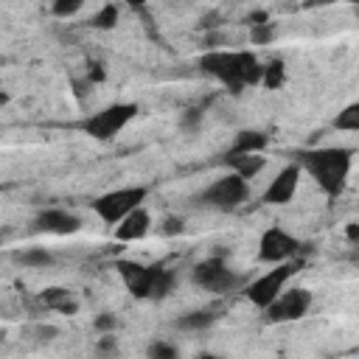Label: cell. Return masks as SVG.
Here are the masks:
<instances>
[{
  "instance_id": "6da1fadb",
  "label": "cell",
  "mask_w": 359,
  "mask_h": 359,
  "mask_svg": "<svg viewBox=\"0 0 359 359\" xmlns=\"http://www.w3.org/2000/svg\"><path fill=\"white\" fill-rule=\"evenodd\" d=\"M199 67H202V73L222 81L230 93H241L244 87L261 84V70H264V65L258 62L255 53H250V50H222V48H210L208 53H202Z\"/></svg>"
},
{
  "instance_id": "7a4b0ae2",
  "label": "cell",
  "mask_w": 359,
  "mask_h": 359,
  "mask_svg": "<svg viewBox=\"0 0 359 359\" xmlns=\"http://www.w3.org/2000/svg\"><path fill=\"white\" fill-rule=\"evenodd\" d=\"M294 157H297L294 163L300 168H306L328 196H339L345 191V182H348V174L353 165V149L320 146V149H300Z\"/></svg>"
},
{
  "instance_id": "3957f363",
  "label": "cell",
  "mask_w": 359,
  "mask_h": 359,
  "mask_svg": "<svg viewBox=\"0 0 359 359\" xmlns=\"http://www.w3.org/2000/svg\"><path fill=\"white\" fill-rule=\"evenodd\" d=\"M115 269H118L121 280L126 283L129 294H135V297H154V300H163V297L171 294L174 280H177V275H174L171 269L157 266V264L146 266V264L121 258V261H115Z\"/></svg>"
},
{
  "instance_id": "277c9868",
  "label": "cell",
  "mask_w": 359,
  "mask_h": 359,
  "mask_svg": "<svg viewBox=\"0 0 359 359\" xmlns=\"http://www.w3.org/2000/svg\"><path fill=\"white\" fill-rule=\"evenodd\" d=\"M135 115H137V104L118 101V104H109V107L98 109L95 115L84 118L81 121V132L90 135L93 140H112L135 121Z\"/></svg>"
},
{
  "instance_id": "5b68a950",
  "label": "cell",
  "mask_w": 359,
  "mask_h": 359,
  "mask_svg": "<svg viewBox=\"0 0 359 359\" xmlns=\"http://www.w3.org/2000/svg\"><path fill=\"white\" fill-rule=\"evenodd\" d=\"M300 266H303V261H297V258L283 261V264H275L272 269H266L264 275H258L252 283H247V289H244L247 300H250L255 309L264 311V309L286 289V283L292 280V275L300 272Z\"/></svg>"
},
{
  "instance_id": "8992f818",
  "label": "cell",
  "mask_w": 359,
  "mask_h": 359,
  "mask_svg": "<svg viewBox=\"0 0 359 359\" xmlns=\"http://www.w3.org/2000/svg\"><path fill=\"white\" fill-rule=\"evenodd\" d=\"M146 196H149V188H143V185L115 188V191L101 194V196L93 202V210H95V216H98L101 222H107V224H118V222H121L123 216H129L132 210L143 208Z\"/></svg>"
},
{
  "instance_id": "52a82bcc",
  "label": "cell",
  "mask_w": 359,
  "mask_h": 359,
  "mask_svg": "<svg viewBox=\"0 0 359 359\" xmlns=\"http://www.w3.org/2000/svg\"><path fill=\"white\" fill-rule=\"evenodd\" d=\"M247 196H250L247 180H241V177H236L230 171V174L213 180L205 191H199L196 194V202L205 205V208H213V210H233L241 202H247Z\"/></svg>"
},
{
  "instance_id": "ba28073f",
  "label": "cell",
  "mask_w": 359,
  "mask_h": 359,
  "mask_svg": "<svg viewBox=\"0 0 359 359\" xmlns=\"http://www.w3.org/2000/svg\"><path fill=\"white\" fill-rule=\"evenodd\" d=\"M314 297L306 286H292V289H283L266 309H264V323H272V325H280V323H294V320H303L311 309Z\"/></svg>"
},
{
  "instance_id": "9c48e42d",
  "label": "cell",
  "mask_w": 359,
  "mask_h": 359,
  "mask_svg": "<svg viewBox=\"0 0 359 359\" xmlns=\"http://www.w3.org/2000/svg\"><path fill=\"white\" fill-rule=\"evenodd\" d=\"M191 280H194L199 289L216 292V294H227V292H233V289L241 286V275H236L222 258H205V261L194 264Z\"/></svg>"
},
{
  "instance_id": "30bf717a",
  "label": "cell",
  "mask_w": 359,
  "mask_h": 359,
  "mask_svg": "<svg viewBox=\"0 0 359 359\" xmlns=\"http://www.w3.org/2000/svg\"><path fill=\"white\" fill-rule=\"evenodd\" d=\"M297 252H300V241L292 233H286L283 227H269V230L261 233L258 261H264V264H283V261H292Z\"/></svg>"
},
{
  "instance_id": "8fae6325",
  "label": "cell",
  "mask_w": 359,
  "mask_h": 359,
  "mask_svg": "<svg viewBox=\"0 0 359 359\" xmlns=\"http://www.w3.org/2000/svg\"><path fill=\"white\" fill-rule=\"evenodd\" d=\"M300 174H303V168L297 163H286L275 174V180L266 185L264 202L266 205H286V202H292L294 194H297V188H300Z\"/></svg>"
},
{
  "instance_id": "7c38bea8",
  "label": "cell",
  "mask_w": 359,
  "mask_h": 359,
  "mask_svg": "<svg viewBox=\"0 0 359 359\" xmlns=\"http://www.w3.org/2000/svg\"><path fill=\"white\" fill-rule=\"evenodd\" d=\"M34 227L42 230V233H50V236H73L81 230V219L70 210H62V208H48V210H39L36 219H34Z\"/></svg>"
},
{
  "instance_id": "4fadbf2b",
  "label": "cell",
  "mask_w": 359,
  "mask_h": 359,
  "mask_svg": "<svg viewBox=\"0 0 359 359\" xmlns=\"http://www.w3.org/2000/svg\"><path fill=\"white\" fill-rule=\"evenodd\" d=\"M149 230H151V216H149L146 208H137V210H132L129 216H123L115 224V238L132 244V241H140Z\"/></svg>"
},
{
  "instance_id": "5bb4252c",
  "label": "cell",
  "mask_w": 359,
  "mask_h": 359,
  "mask_svg": "<svg viewBox=\"0 0 359 359\" xmlns=\"http://www.w3.org/2000/svg\"><path fill=\"white\" fill-rule=\"evenodd\" d=\"M266 146H269V137L264 132H258V129H241V132H236L233 146H230L227 154H261Z\"/></svg>"
},
{
  "instance_id": "9a60e30c",
  "label": "cell",
  "mask_w": 359,
  "mask_h": 359,
  "mask_svg": "<svg viewBox=\"0 0 359 359\" xmlns=\"http://www.w3.org/2000/svg\"><path fill=\"white\" fill-rule=\"evenodd\" d=\"M224 160H227V165L233 168V174L241 177V180L258 177V174L264 171V165H266V160H264L261 154H227Z\"/></svg>"
},
{
  "instance_id": "2e32d148",
  "label": "cell",
  "mask_w": 359,
  "mask_h": 359,
  "mask_svg": "<svg viewBox=\"0 0 359 359\" xmlns=\"http://www.w3.org/2000/svg\"><path fill=\"white\" fill-rule=\"evenodd\" d=\"M39 300L45 303V309H53V311H59V314H76L79 311V303L70 297V292L67 289H62V286H50V289H45L42 294H39Z\"/></svg>"
},
{
  "instance_id": "e0dca14e",
  "label": "cell",
  "mask_w": 359,
  "mask_h": 359,
  "mask_svg": "<svg viewBox=\"0 0 359 359\" xmlns=\"http://www.w3.org/2000/svg\"><path fill=\"white\" fill-rule=\"evenodd\" d=\"M216 311L213 309H194V311H185V314H180L177 317V328L180 331H205V328H210L213 323H216Z\"/></svg>"
},
{
  "instance_id": "ac0fdd59",
  "label": "cell",
  "mask_w": 359,
  "mask_h": 359,
  "mask_svg": "<svg viewBox=\"0 0 359 359\" xmlns=\"http://www.w3.org/2000/svg\"><path fill=\"white\" fill-rule=\"evenodd\" d=\"M261 84H264L266 90H278V87L286 84V65H283V59H272V62L264 65V70H261Z\"/></svg>"
},
{
  "instance_id": "d6986e66",
  "label": "cell",
  "mask_w": 359,
  "mask_h": 359,
  "mask_svg": "<svg viewBox=\"0 0 359 359\" xmlns=\"http://www.w3.org/2000/svg\"><path fill=\"white\" fill-rule=\"evenodd\" d=\"M14 264H22V266H48L53 264V255L45 250V247H28V250H20L11 255Z\"/></svg>"
},
{
  "instance_id": "ffe728a7",
  "label": "cell",
  "mask_w": 359,
  "mask_h": 359,
  "mask_svg": "<svg viewBox=\"0 0 359 359\" xmlns=\"http://www.w3.org/2000/svg\"><path fill=\"white\" fill-rule=\"evenodd\" d=\"M118 20H121V8L115 6V3H104L95 14H93V28H98V31H112L115 25H118Z\"/></svg>"
},
{
  "instance_id": "44dd1931",
  "label": "cell",
  "mask_w": 359,
  "mask_h": 359,
  "mask_svg": "<svg viewBox=\"0 0 359 359\" xmlns=\"http://www.w3.org/2000/svg\"><path fill=\"white\" fill-rule=\"evenodd\" d=\"M334 129L339 132H359V104H348L342 112H337L334 118Z\"/></svg>"
},
{
  "instance_id": "7402d4cb",
  "label": "cell",
  "mask_w": 359,
  "mask_h": 359,
  "mask_svg": "<svg viewBox=\"0 0 359 359\" xmlns=\"http://www.w3.org/2000/svg\"><path fill=\"white\" fill-rule=\"evenodd\" d=\"M146 356H149V359H180V351H177L174 342L154 339V342L146 348Z\"/></svg>"
},
{
  "instance_id": "603a6c76",
  "label": "cell",
  "mask_w": 359,
  "mask_h": 359,
  "mask_svg": "<svg viewBox=\"0 0 359 359\" xmlns=\"http://www.w3.org/2000/svg\"><path fill=\"white\" fill-rule=\"evenodd\" d=\"M272 39H275V22L250 25V42H252V45H269Z\"/></svg>"
},
{
  "instance_id": "cb8c5ba5",
  "label": "cell",
  "mask_w": 359,
  "mask_h": 359,
  "mask_svg": "<svg viewBox=\"0 0 359 359\" xmlns=\"http://www.w3.org/2000/svg\"><path fill=\"white\" fill-rule=\"evenodd\" d=\"M81 8H84L81 0H56V3L50 6V11H53L56 17H73V14H79Z\"/></svg>"
},
{
  "instance_id": "d4e9b609",
  "label": "cell",
  "mask_w": 359,
  "mask_h": 359,
  "mask_svg": "<svg viewBox=\"0 0 359 359\" xmlns=\"http://www.w3.org/2000/svg\"><path fill=\"white\" fill-rule=\"evenodd\" d=\"M95 331L98 334H115V328H118V317L115 314H109V311H101L98 317H95Z\"/></svg>"
},
{
  "instance_id": "484cf974",
  "label": "cell",
  "mask_w": 359,
  "mask_h": 359,
  "mask_svg": "<svg viewBox=\"0 0 359 359\" xmlns=\"http://www.w3.org/2000/svg\"><path fill=\"white\" fill-rule=\"evenodd\" d=\"M98 353H101V356H115V353H118V339H115V334H101V339H98Z\"/></svg>"
},
{
  "instance_id": "4316f807",
  "label": "cell",
  "mask_w": 359,
  "mask_h": 359,
  "mask_svg": "<svg viewBox=\"0 0 359 359\" xmlns=\"http://www.w3.org/2000/svg\"><path fill=\"white\" fill-rule=\"evenodd\" d=\"M165 236H177V233H182L185 230V222L180 219V216H168L165 222H163V227H160Z\"/></svg>"
},
{
  "instance_id": "83f0119b",
  "label": "cell",
  "mask_w": 359,
  "mask_h": 359,
  "mask_svg": "<svg viewBox=\"0 0 359 359\" xmlns=\"http://www.w3.org/2000/svg\"><path fill=\"white\" fill-rule=\"evenodd\" d=\"M180 123H182V129H196L202 123V109H188Z\"/></svg>"
},
{
  "instance_id": "f1b7e54d",
  "label": "cell",
  "mask_w": 359,
  "mask_h": 359,
  "mask_svg": "<svg viewBox=\"0 0 359 359\" xmlns=\"http://www.w3.org/2000/svg\"><path fill=\"white\" fill-rule=\"evenodd\" d=\"M345 236H348V241H351V244H356V241H359V224H356V222H348Z\"/></svg>"
},
{
  "instance_id": "f546056e",
  "label": "cell",
  "mask_w": 359,
  "mask_h": 359,
  "mask_svg": "<svg viewBox=\"0 0 359 359\" xmlns=\"http://www.w3.org/2000/svg\"><path fill=\"white\" fill-rule=\"evenodd\" d=\"M90 79H93V81H104V70H101V65H98V62H93V65H90Z\"/></svg>"
},
{
  "instance_id": "4dcf8cb0",
  "label": "cell",
  "mask_w": 359,
  "mask_h": 359,
  "mask_svg": "<svg viewBox=\"0 0 359 359\" xmlns=\"http://www.w3.org/2000/svg\"><path fill=\"white\" fill-rule=\"evenodd\" d=\"M194 359H224V356H216V353H199V356H194Z\"/></svg>"
},
{
  "instance_id": "1f68e13d",
  "label": "cell",
  "mask_w": 359,
  "mask_h": 359,
  "mask_svg": "<svg viewBox=\"0 0 359 359\" xmlns=\"http://www.w3.org/2000/svg\"><path fill=\"white\" fill-rule=\"evenodd\" d=\"M3 238H6V230H0V241H3Z\"/></svg>"
}]
</instances>
